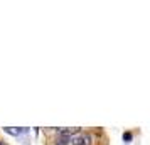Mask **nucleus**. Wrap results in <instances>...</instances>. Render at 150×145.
<instances>
[{"mask_svg":"<svg viewBox=\"0 0 150 145\" xmlns=\"http://www.w3.org/2000/svg\"><path fill=\"white\" fill-rule=\"evenodd\" d=\"M71 142H73V145H91V137L81 133V135L73 137V138H71Z\"/></svg>","mask_w":150,"mask_h":145,"instance_id":"1","label":"nucleus"},{"mask_svg":"<svg viewBox=\"0 0 150 145\" xmlns=\"http://www.w3.org/2000/svg\"><path fill=\"white\" fill-rule=\"evenodd\" d=\"M0 145H4V144H2V142H0Z\"/></svg>","mask_w":150,"mask_h":145,"instance_id":"2","label":"nucleus"}]
</instances>
